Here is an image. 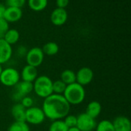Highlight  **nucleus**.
<instances>
[{
	"instance_id": "nucleus-1",
	"label": "nucleus",
	"mask_w": 131,
	"mask_h": 131,
	"mask_svg": "<svg viewBox=\"0 0 131 131\" xmlns=\"http://www.w3.org/2000/svg\"><path fill=\"white\" fill-rule=\"evenodd\" d=\"M41 109L45 117L54 121L62 120L69 114L71 105L67 102L63 95L52 93L44 99Z\"/></svg>"
},
{
	"instance_id": "nucleus-2",
	"label": "nucleus",
	"mask_w": 131,
	"mask_h": 131,
	"mask_svg": "<svg viewBox=\"0 0 131 131\" xmlns=\"http://www.w3.org/2000/svg\"><path fill=\"white\" fill-rule=\"evenodd\" d=\"M62 95L70 105H78L84 100L86 92L84 86L78 83H74L67 85Z\"/></svg>"
},
{
	"instance_id": "nucleus-3",
	"label": "nucleus",
	"mask_w": 131,
	"mask_h": 131,
	"mask_svg": "<svg viewBox=\"0 0 131 131\" xmlns=\"http://www.w3.org/2000/svg\"><path fill=\"white\" fill-rule=\"evenodd\" d=\"M52 83L53 81L48 76H38L33 82V91L38 97L45 99L53 93Z\"/></svg>"
},
{
	"instance_id": "nucleus-4",
	"label": "nucleus",
	"mask_w": 131,
	"mask_h": 131,
	"mask_svg": "<svg viewBox=\"0 0 131 131\" xmlns=\"http://www.w3.org/2000/svg\"><path fill=\"white\" fill-rule=\"evenodd\" d=\"M20 73L18 71L12 67L3 69L0 75V83L8 87L15 86L20 81Z\"/></svg>"
},
{
	"instance_id": "nucleus-5",
	"label": "nucleus",
	"mask_w": 131,
	"mask_h": 131,
	"mask_svg": "<svg viewBox=\"0 0 131 131\" xmlns=\"http://www.w3.org/2000/svg\"><path fill=\"white\" fill-rule=\"evenodd\" d=\"M45 116L41 108L38 107H31L25 110V123L32 125L41 124L45 120Z\"/></svg>"
},
{
	"instance_id": "nucleus-6",
	"label": "nucleus",
	"mask_w": 131,
	"mask_h": 131,
	"mask_svg": "<svg viewBox=\"0 0 131 131\" xmlns=\"http://www.w3.org/2000/svg\"><path fill=\"white\" fill-rule=\"evenodd\" d=\"M45 54L39 47H33L27 51L25 55V59L27 62V65L38 67L41 65L44 61Z\"/></svg>"
},
{
	"instance_id": "nucleus-7",
	"label": "nucleus",
	"mask_w": 131,
	"mask_h": 131,
	"mask_svg": "<svg viewBox=\"0 0 131 131\" xmlns=\"http://www.w3.org/2000/svg\"><path fill=\"white\" fill-rule=\"evenodd\" d=\"M97 123L95 119L82 113L77 117V127L81 131H93L95 130Z\"/></svg>"
},
{
	"instance_id": "nucleus-8",
	"label": "nucleus",
	"mask_w": 131,
	"mask_h": 131,
	"mask_svg": "<svg viewBox=\"0 0 131 131\" xmlns=\"http://www.w3.org/2000/svg\"><path fill=\"white\" fill-rule=\"evenodd\" d=\"M33 91V83L26 81H19L15 86V93L13 98L15 100H20L25 96H28Z\"/></svg>"
},
{
	"instance_id": "nucleus-9",
	"label": "nucleus",
	"mask_w": 131,
	"mask_h": 131,
	"mask_svg": "<svg viewBox=\"0 0 131 131\" xmlns=\"http://www.w3.org/2000/svg\"><path fill=\"white\" fill-rule=\"evenodd\" d=\"M93 79L94 72L91 68L87 66L79 69L76 73V83L81 85L82 86L91 83Z\"/></svg>"
},
{
	"instance_id": "nucleus-10",
	"label": "nucleus",
	"mask_w": 131,
	"mask_h": 131,
	"mask_svg": "<svg viewBox=\"0 0 131 131\" xmlns=\"http://www.w3.org/2000/svg\"><path fill=\"white\" fill-rule=\"evenodd\" d=\"M68 18V12L65 8H54L51 13L50 19L53 25L56 26H61L66 23Z\"/></svg>"
},
{
	"instance_id": "nucleus-11",
	"label": "nucleus",
	"mask_w": 131,
	"mask_h": 131,
	"mask_svg": "<svg viewBox=\"0 0 131 131\" xmlns=\"http://www.w3.org/2000/svg\"><path fill=\"white\" fill-rule=\"evenodd\" d=\"M22 17V10L19 8L15 7H6L3 19L9 22H16L19 21Z\"/></svg>"
},
{
	"instance_id": "nucleus-12",
	"label": "nucleus",
	"mask_w": 131,
	"mask_h": 131,
	"mask_svg": "<svg viewBox=\"0 0 131 131\" xmlns=\"http://www.w3.org/2000/svg\"><path fill=\"white\" fill-rule=\"evenodd\" d=\"M38 69L36 67L26 65L23 67L20 74V77L21 78L22 81H26L33 83V82L38 76Z\"/></svg>"
},
{
	"instance_id": "nucleus-13",
	"label": "nucleus",
	"mask_w": 131,
	"mask_h": 131,
	"mask_svg": "<svg viewBox=\"0 0 131 131\" xmlns=\"http://www.w3.org/2000/svg\"><path fill=\"white\" fill-rule=\"evenodd\" d=\"M12 56V47L3 39H0V64L2 65L11 59Z\"/></svg>"
},
{
	"instance_id": "nucleus-14",
	"label": "nucleus",
	"mask_w": 131,
	"mask_h": 131,
	"mask_svg": "<svg viewBox=\"0 0 131 131\" xmlns=\"http://www.w3.org/2000/svg\"><path fill=\"white\" fill-rule=\"evenodd\" d=\"M114 131H131L130 119L124 116L117 117L112 122Z\"/></svg>"
},
{
	"instance_id": "nucleus-15",
	"label": "nucleus",
	"mask_w": 131,
	"mask_h": 131,
	"mask_svg": "<svg viewBox=\"0 0 131 131\" xmlns=\"http://www.w3.org/2000/svg\"><path fill=\"white\" fill-rule=\"evenodd\" d=\"M25 110L26 109L20 103L13 105L11 109V113L15 121L25 122Z\"/></svg>"
},
{
	"instance_id": "nucleus-16",
	"label": "nucleus",
	"mask_w": 131,
	"mask_h": 131,
	"mask_svg": "<svg viewBox=\"0 0 131 131\" xmlns=\"http://www.w3.org/2000/svg\"><path fill=\"white\" fill-rule=\"evenodd\" d=\"M101 110H102V107H101V103H99L98 101L94 100L88 103L86 108L85 113L91 117L95 119L101 114Z\"/></svg>"
},
{
	"instance_id": "nucleus-17",
	"label": "nucleus",
	"mask_w": 131,
	"mask_h": 131,
	"mask_svg": "<svg viewBox=\"0 0 131 131\" xmlns=\"http://www.w3.org/2000/svg\"><path fill=\"white\" fill-rule=\"evenodd\" d=\"M19 38H20V34L17 29H9L7 31V32L5 34V36H3L2 39L7 43L12 46V45L15 44L16 42H18V41L19 40Z\"/></svg>"
},
{
	"instance_id": "nucleus-18",
	"label": "nucleus",
	"mask_w": 131,
	"mask_h": 131,
	"mask_svg": "<svg viewBox=\"0 0 131 131\" xmlns=\"http://www.w3.org/2000/svg\"><path fill=\"white\" fill-rule=\"evenodd\" d=\"M48 0H28V7L34 12H41L48 6Z\"/></svg>"
},
{
	"instance_id": "nucleus-19",
	"label": "nucleus",
	"mask_w": 131,
	"mask_h": 131,
	"mask_svg": "<svg viewBox=\"0 0 131 131\" xmlns=\"http://www.w3.org/2000/svg\"><path fill=\"white\" fill-rule=\"evenodd\" d=\"M63 83L66 85H70L76 83V73L71 69H64L61 73V79Z\"/></svg>"
},
{
	"instance_id": "nucleus-20",
	"label": "nucleus",
	"mask_w": 131,
	"mask_h": 131,
	"mask_svg": "<svg viewBox=\"0 0 131 131\" xmlns=\"http://www.w3.org/2000/svg\"><path fill=\"white\" fill-rule=\"evenodd\" d=\"M41 49H42L45 55L51 56L56 55L58 53L59 46L54 42H48L43 46Z\"/></svg>"
},
{
	"instance_id": "nucleus-21",
	"label": "nucleus",
	"mask_w": 131,
	"mask_h": 131,
	"mask_svg": "<svg viewBox=\"0 0 131 131\" xmlns=\"http://www.w3.org/2000/svg\"><path fill=\"white\" fill-rule=\"evenodd\" d=\"M95 131H114L112 121L108 120H103L97 124Z\"/></svg>"
},
{
	"instance_id": "nucleus-22",
	"label": "nucleus",
	"mask_w": 131,
	"mask_h": 131,
	"mask_svg": "<svg viewBox=\"0 0 131 131\" xmlns=\"http://www.w3.org/2000/svg\"><path fill=\"white\" fill-rule=\"evenodd\" d=\"M68 128L63 120H54L49 126L48 131H68Z\"/></svg>"
},
{
	"instance_id": "nucleus-23",
	"label": "nucleus",
	"mask_w": 131,
	"mask_h": 131,
	"mask_svg": "<svg viewBox=\"0 0 131 131\" xmlns=\"http://www.w3.org/2000/svg\"><path fill=\"white\" fill-rule=\"evenodd\" d=\"M7 131H30V130L27 123L15 121L9 126Z\"/></svg>"
},
{
	"instance_id": "nucleus-24",
	"label": "nucleus",
	"mask_w": 131,
	"mask_h": 131,
	"mask_svg": "<svg viewBox=\"0 0 131 131\" xmlns=\"http://www.w3.org/2000/svg\"><path fill=\"white\" fill-rule=\"evenodd\" d=\"M66 86L67 85L61 80H55L52 83V92L54 94L62 95L66 89Z\"/></svg>"
},
{
	"instance_id": "nucleus-25",
	"label": "nucleus",
	"mask_w": 131,
	"mask_h": 131,
	"mask_svg": "<svg viewBox=\"0 0 131 131\" xmlns=\"http://www.w3.org/2000/svg\"><path fill=\"white\" fill-rule=\"evenodd\" d=\"M64 122L65 125L68 127V128L75 127L77 126V117L71 114H68L64 118Z\"/></svg>"
},
{
	"instance_id": "nucleus-26",
	"label": "nucleus",
	"mask_w": 131,
	"mask_h": 131,
	"mask_svg": "<svg viewBox=\"0 0 131 131\" xmlns=\"http://www.w3.org/2000/svg\"><path fill=\"white\" fill-rule=\"evenodd\" d=\"M26 2V0H5L7 7H15L21 8Z\"/></svg>"
},
{
	"instance_id": "nucleus-27",
	"label": "nucleus",
	"mask_w": 131,
	"mask_h": 131,
	"mask_svg": "<svg viewBox=\"0 0 131 131\" xmlns=\"http://www.w3.org/2000/svg\"><path fill=\"white\" fill-rule=\"evenodd\" d=\"M9 29V23L4 19H0V39H2Z\"/></svg>"
},
{
	"instance_id": "nucleus-28",
	"label": "nucleus",
	"mask_w": 131,
	"mask_h": 131,
	"mask_svg": "<svg viewBox=\"0 0 131 131\" xmlns=\"http://www.w3.org/2000/svg\"><path fill=\"white\" fill-rule=\"evenodd\" d=\"M20 103H21L25 109H28V108L33 107L34 101H33V99H32L31 97H29V96H25V97H24L21 100Z\"/></svg>"
},
{
	"instance_id": "nucleus-29",
	"label": "nucleus",
	"mask_w": 131,
	"mask_h": 131,
	"mask_svg": "<svg viewBox=\"0 0 131 131\" xmlns=\"http://www.w3.org/2000/svg\"><path fill=\"white\" fill-rule=\"evenodd\" d=\"M70 0H56V5L57 8H65L68 4Z\"/></svg>"
},
{
	"instance_id": "nucleus-30",
	"label": "nucleus",
	"mask_w": 131,
	"mask_h": 131,
	"mask_svg": "<svg viewBox=\"0 0 131 131\" xmlns=\"http://www.w3.org/2000/svg\"><path fill=\"white\" fill-rule=\"evenodd\" d=\"M5 6L0 3V19H3V15H4V12H5Z\"/></svg>"
},
{
	"instance_id": "nucleus-31",
	"label": "nucleus",
	"mask_w": 131,
	"mask_h": 131,
	"mask_svg": "<svg viewBox=\"0 0 131 131\" xmlns=\"http://www.w3.org/2000/svg\"><path fill=\"white\" fill-rule=\"evenodd\" d=\"M68 131H81L77 127H71V128H68Z\"/></svg>"
},
{
	"instance_id": "nucleus-32",
	"label": "nucleus",
	"mask_w": 131,
	"mask_h": 131,
	"mask_svg": "<svg viewBox=\"0 0 131 131\" xmlns=\"http://www.w3.org/2000/svg\"><path fill=\"white\" fill-rule=\"evenodd\" d=\"M2 69H3V68H2V66L0 64V75H1V73H2Z\"/></svg>"
}]
</instances>
